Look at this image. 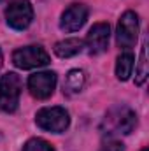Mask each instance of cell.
Returning <instances> with one entry per match:
<instances>
[{
  "label": "cell",
  "instance_id": "6da1fadb",
  "mask_svg": "<svg viewBox=\"0 0 149 151\" xmlns=\"http://www.w3.org/2000/svg\"><path fill=\"white\" fill-rule=\"evenodd\" d=\"M23 90L21 77L14 72H7L0 77V109L4 113H14L19 104Z\"/></svg>",
  "mask_w": 149,
  "mask_h": 151
},
{
  "label": "cell",
  "instance_id": "7a4b0ae2",
  "mask_svg": "<svg viewBox=\"0 0 149 151\" xmlns=\"http://www.w3.org/2000/svg\"><path fill=\"white\" fill-rule=\"evenodd\" d=\"M137 125V116L130 107H114L111 109L105 119H104V130H107L105 134H121V135H128L132 134V130Z\"/></svg>",
  "mask_w": 149,
  "mask_h": 151
},
{
  "label": "cell",
  "instance_id": "3957f363",
  "mask_svg": "<svg viewBox=\"0 0 149 151\" xmlns=\"http://www.w3.org/2000/svg\"><path fill=\"white\" fill-rule=\"evenodd\" d=\"M35 123L39 128L53 134H62L69 128L70 118L63 107H42L35 114Z\"/></svg>",
  "mask_w": 149,
  "mask_h": 151
},
{
  "label": "cell",
  "instance_id": "277c9868",
  "mask_svg": "<svg viewBox=\"0 0 149 151\" xmlns=\"http://www.w3.org/2000/svg\"><path fill=\"white\" fill-rule=\"evenodd\" d=\"M49 62H51L49 55L42 46H27V47H19L12 53V63L23 70L46 67Z\"/></svg>",
  "mask_w": 149,
  "mask_h": 151
},
{
  "label": "cell",
  "instance_id": "5b68a950",
  "mask_svg": "<svg viewBox=\"0 0 149 151\" xmlns=\"http://www.w3.org/2000/svg\"><path fill=\"white\" fill-rule=\"evenodd\" d=\"M137 37H139V16L133 11H126L117 21L116 42L121 49H130L135 46Z\"/></svg>",
  "mask_w": 149,
  "mask_h": 151
},
{
  "label": "cell",
  "instance_id": "8992f818",
  "mask_svg": "<svg viewBox=\"0 0 149 151\" xmlns=\"http://www.w3.org/2000/svg\"><path fill=\"white\" fill-rule=\"evenodd\" d=\"M34 19V7L28 0H12L5 9V21L14 30H25Z\"/></svg>",
  "mask_w": 149,
  "mask_h": 151
},
{
  "label": "cell",
  "instance_id": "52a82bcc",
  "mask_svg": "<svg viewBox=\"0 0 149 151\" xmlns=\"http://www.w3.org/2000/svg\"><path fill=\"white\" fill-rule=\"evenodd\" d=\"M54 86H56V74L51 70L37 72V74L30 76V79H28V90L39 100L49 99L54 91Z\"/></svg>",
  "mask_w": 149,
  "mask_h": 151
},
{
  "label": "cell",
  "instance_id": "ba28073f",
  "mask_svg": "<svg viewBox=\"0 0 149 151\" xmlns=\"http://www.w3.org/2000/svg\"><path fill=\"white\" fill-rule=\"evenodd\" d=\"M111 37V27L109 23H95L91 30L86 35V46L91 55H100L107 49Z\"/></svg>",
  "mask_w": 149,
  "mask_h": 151
},
{
  "label": "cell",
  "instance_id": "9c48e42d",
  "mask_svg": "<svg viewBox=\"0 0 149 151\" xmlns=\"http://www.w3.org/2000/svg\"><path fill=\"white\" fill-rule=\"evenodd\" d=\"M88 14H90V11H88V7L84 4H72L62 14V21H60L62 30H65V32H77L86 23Z\"/></svg>",
  "mask_w": 149,
  "mask_h": 151
},
{
  "label": "cell",
  "instance_id": "30bf717a",
  "mask_svg": "<svg viewBox=\"0 0 149 151\" xmlns=\"http://www.w3.org/2000/svg\"><path fill=\"white\" fill-rule=\"evenodd\" d=\"M82 46H84V42L77 37L65 39V40H60L54 44V53L60 58H70V56H75L82 51Z\"/></svg>",
  "mask_w": 149,
  "mask_h": 151
},
{
  "label": "cell",
  "instance_id": "8fae6325",
  "mask_svg": "<svg viewBox=\"0 0 149 151\" xmlns=\"http://www.w3.org/2000/svg\"><path fill=\"white\" fill-rule=\"evenodd\" d=\"M86 83V77H84V72L75 69V70H70L67 77H65V83H63V93L67 95H75L82 90Z\"/></svg>",
  "mask_w": 149,
  "mask_h": 151
},
{
  "label": "cell",
  "instance_id": "7c38bea8",
  "mask_svg": "<svg viewBox=\"0 0 149 151\" xmlns=\"http://www.w3.org/2000/svg\"><path fill=\"white\" fill-rule=\"evenodd\" d=\"M133 62H135V58H133V55L130 51H126V53L117 56V60H116V76H117L119 81H126L132 76Z\"/></svg>",
  "mask_w": 149,
  "mask_h": 151
},
{
  "label": "cell",
  "instance_id": "4fadbf2b",
  "mask_svg": "<svg viewBox=\"0 0 149 151\" xmlns=\"http://www.w3.org/2000/svg\"><path fill=\"white\" fill-rule=\"evenodd\" d=\"M149 74V69H148V42L144 40L142 44V49H140V60H139V67H137V74H135V83L140 86L146 83Z\"/></svg>",
  "mask_w": 149,
  "mask_h": 151
},
{
  "label": "cell",
  "instance_id": "5bb4252c",
  "mask_svg": "<svg viewBox=\"0 0 149 151\" xmlns=\"http://www.w3.org/2000/svg\"><path fill=\"white\" fill-rule=\"evenodd\" d=\"M23 151H56L47 141H44V139H30V141H27V144L23 146Z\"/></svg>",
  "mask_w": 149,
  "mask_h": 151
},
{
  "label": "cell",
  "instance_id": "9a60e30c",
  "mask_svg": "<svg viewBox=\"0 0 149 151\" xmlns=\"http://www.w3.org/2000/svg\"><path fill=\"white\" fill-rule=\"evenodd\" d=\"M100 151H125V148H123V144L119 141H107L100 148Z\"/></svg>",
  "mask_w": 149,
  "mask_h": 151
},
{
  "label": "cell",
  "instance_id": "2e32d148",
  "mask_svg": "<svg viewBox=\"0 0 149 151\" xmlns=\"http://www.w3.org/2000/svg\"><path fill=\"white\" fill-rule=\"evenodd\" d=\"M2 62H4V56H2V51H0V67H2Z\"/></svg>",
  "mask_w": 149,
  "mask_h": 151
},
{
  "label": "cell",
  "instance_id": "e0dca14e",
  "mask_svg": "<svg viewBox=\"0 0 149 151\" xmlns=\"http://www.w3.org/2000/svg\"><path fill=\"white\" fill-rule=\"evenodd\" d=\"M142 151H149V150H148V148H144V150H142Z\"/></svg>",
  "mask_w": 149,
  "mask_h": 151
}]
</instances>
